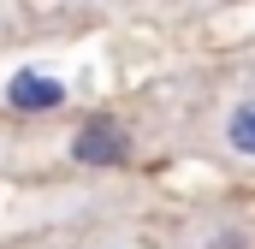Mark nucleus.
<instances>
[{
	"instance_id": "7ed1b4c3",
	"label": "nucleus",
	"mask_w": 255,
	"mask_h": 249,
	"mask_svg": "<svg viewBox=\"0 0 255 249\" xmlns=\"http://www.w3.org/2000/svg\"><path fill=\"white\" fill-rule=\"evenodd\" d=\"M6 107L12 113H54V107H65V83L48 71H18L6 83Z\"/></svg>"
},
{
	"instance_id": "f257e3e1",
	"label": "nucleus",
	"mask_w": 255,
	"mask_h": 249,
	"mask_svg": "<svg viewBox=\"0 0 255 249\" xmlns=\"http://www.w3.org/2000/svg\"><path fill=\"white\" fill-rule=\"evenodd\" d=\"M208 148H214L226 166L255 172V83L232 89V95L214 107V119H208Z\"/></svg>"
},
{
	"instance_id": "f03ea898",
	"label": "nucleus",
	"mask_w": 255,
	"mask_h": 249,
	"mask_svg": "<svg viewBox=\"0 0 255 249\" xmlns=\"http://www.w3.org/2000/svg\"><path fill=\"white\" fill-rule=\"evenodd\" d=\"M71 154L83 160V166H119L130 154V136L119 119H89L77 136H71Z\"/></svg>"
},
{
	"instance_id": "20e7f679",
	"label": "nucleus",
	"mask_w": 255,
	"mask_h": 249,
	"mask_svg": "<svg viewBox=\"0 0 255 249\" xmlns=\"http://www.w3.org/2000/svg\"><path fill=\"white\" fill-rule=\"evenodd\" d=\"M42 249H142L125 232H89V238H71V244H42Z\"/></svg>"
}]
</instances>
